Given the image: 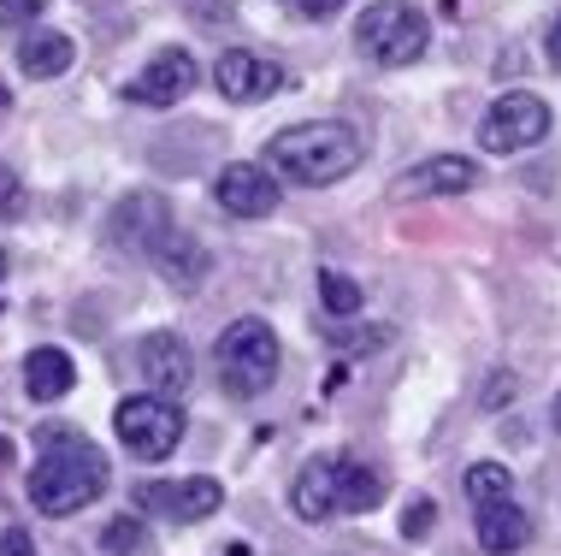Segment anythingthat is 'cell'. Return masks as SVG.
Listing matches in <instances>:
<instances>
[{"mask_svg":"<svg viewBox=\"0 0 561 556\" xmlns=\"http://www.w3.org/2000/svg\"><path fill=\"white\" fill-rule=\"evenodd\" d=\"M172 207H165V195L160 190H130L125 202L113 207V219H107V237H113V249H130V254H154V243L165 231H172Z\"/></svg>","mask_w":561,"mask_h":556,"instance_id":"obj_11","label":"cell"},{"mask_svg":"<svg viewBox=\"0 0 561 556\" xmlns=\"http://www.w3.org/2000/svg\"><path fill=\"white\" fill-rule=\"evenodd\" d=\"M71 385H78V362H71L66 350L42 343V350L24 355V390H30V402H59V397H71Z\"/></svg>","mask_w":561,"mask_h":556,"instance_id":"obj_17","label":"cell"},{"mask_svg":"<svg viewBox=\"0 0 561 556\" xmlns=\"http://www.w3.org/2000/svg\"><path fill=\"white\" fill-rule=\"evenodd\" d=\"M101 491H107V456L83 432L54 427L36 468H30V503H36V515H78Z\"/></svg>","mask_w":561,"mask_h":556,"instance_id":"obj_1","label":"cell"},{"mask_svg":"<svg viewBox=\"0 0 561 556\" xmlns=\"http://www.w3.org/2000/svg\"><path fill=\"white\" fill-rule=\"evenodd\" d=\"M71 59H78V42L66 36V30H30L19 42V71L24 78H59V71H71Z\"/></svg>","mask_w":561,"mask_h":556,"instance_id":"obj_18","label":"cell"},{"mask_svg":"<svg viewBox=\"0 0 561 556\" xmlns=\"http://www.w3.org/2000/svg\"><path fill=\"white\" fill-rule=\"evenodd\" d=\"M148 261H154L160 279L178 284V291H202V279L214 273V254H207V243H195V231H178V225L154 243Z\"/></svg>","mask_w":561,"mask_h":556,"instance_id":"obj_15","label":"cell"},{"mask_svg":"<svg viewBox=\"0 0 561 556\" xmlns=\"http://www.w3.org/2000/svg\"><path fill=\"white\" fill-rule=\"evenodd\" d=\"M118 444L130 450L136 462H165L178 444H184V409L172 397H154V390H136L113 409Z\"/></svg>","mask_w":561,"mask_h":556,"instance_id":"obj_6","label":"cell"},{"mask_svg":"<svg viewBox=\"0 0 561 556\" xmlns=\"http://www.w3.org/2000/svg\"><path fill=\"white\" fill-rule=\"evenodd\" d=\"M214 362H219L225 397L254 402V397H266V390H272V379H278L284 350H278V332H272L261 314H242V320H231V326L219 332Z\"/></svg>","mask_w":561,"mask_h":556,"instance_id":"obj_4","label":"cell"},{"mask_svg":"<svg viewBox=\"0 0 561 556\" xmlns=\"http://www.w3.org/2000/svg\"><path fill=\"white\" fill-rule=\"evenodd\" d=\"M214 83L225 101H237V107H254V101H272L290 89V71L278 66V59L266 54H249V48H225L214 59Z\"/></svg>","mask_w":561,"mask_h":556,"instance_id":"obj_8","label":"cell"},{"mask_svg":"<svg viewBox=\"0 0 561 556\" xmlns=\"http://www.w3.org/2000/svg\"><path fill=\"white\" fill-rule=\"evenodd\" d=\"M0 556H36V538H30L24 527H7L0 533Z\"/></svg>","mask_w":561,"mask_h":556,"instance_id":"obj_26","label":"cell"},{"mask_svg":"<svg viewBox=\"0 0 561 556\" xmlns=\"http://www.w3.org/2000/svg\"><path fill=\"white\" fill-rule=\"evenodd\" d=\"M556 432H561V397H556Z\"/></svg>","mask_w":561,"mask_h":556,"instance_id":"obj_30","label":"cell"},{"mask_svg":"<svg viewBox=\"0 0 561 556\" xmlns=\"http://www.w3.org/2000/svg\"><path fill=\"white\" fill-rule=\"evenodd\" d=\"M543 59L561 71V12H556V24H550V42H543Z\"/></svg>","mask_w":561,"mask_h":556,"instance_id":"obj_27","label":"cell"},{"mask_svg":"<svg viewBox=\"0 0 561 556\" xmlns=\"http://www.w3.org/2000/svg\"><path fill=\"white\" fill-rule=\"evenodd\" d=\"M24 202H30V195H24V178L12 172L7 160H0V214H7V219H19V214H24Z\"/></svg>","mask_w":561,"mask_h":556,"instance_id":"obj_23","label":"cell"},{"mask_svg":"<svg viewBox=\"0 0 561 556\" xmlns=\"http://www.w3.org/2000/svg\"><path fill=\"white\" fill-rule=\"evenodd\" d=\"M136 503H142L148 515H165V521H178V527H195V521L219 515V503H225V486H219L214 474H190V479H154V486H142V491H136Z\"/></svg>","mask_w":561,"mask_h":556,"instance_id":"obj_9","label":"cell"},{"mask_svg":"<svg viewBox=\"0 0 561 556\" xmlns=\"http://www.w3.org/2000/svg\"><path fill=\"white\" fill-rule=\"evenodd\" d=\"M385 503V474L360 456H320L296 474L290 486V509L301 521H343V515H367Z\"/></svg>","mask_w":561,"mask_h":556,"instance_id":"obj_3","label":"cell"},{"mask_svg":"<svg viewBox=\"0 0 561 556\" xmlns=\"http://www.w3.org/2000/svg\"><path fill=\"white\" fill-rule=\"evenodd\" d=\"M0 279H7V249H0Z\"/></svg>","mask_w":561,"mask_h":556,"instance_id":"obj_29","label":"cell"},{"mask_svg":"<svg viewBox=\"0 0 561 556\" xmlns=\"http://www.w3.org/2000/svg\"><path fill=\"white\" fill-rule=\"evenodd\" d=\"M473 184H479L473 155H432L397 178V195H467Z\"/></svg>","mask_w":561,"mask_h":556,"instance_id":"obj_14","label":"cell"},{"mask_svg":"<svg viewBox=\"0 0 561 556\" xmlns=\"http://www.w3.org/2000/svg\"><path fill=\"white\" fill-rule=\"evenodd\" d=\"M136 367H142V379L154 397H184L190 379H195V355L178 332H148L136 343Z\"/></svg>","mask_w":561,"mask_h":556,"instance_id":"obj_13","label":"cell"},{"mask_svg":"<svg viewBox=\"0 0 561 556\" xmlns=\"http://www.w3.org/2000/svg\"><path fill=\"white\" fill-rule=\"evenodd\" d=\"M195 83H202L195 54H190V48H160V54L125 83V95L136 101V107H178V101H184Z\"/></svg>","mask_w":561,"mask_h":556,"instance_id":"obj_10","label":"cell"},{"mask_svg":"<svg viewBox=\"0 0 561 556\" xmlns=\"http://www.w3.org/2000/svg\"><path fill=\"white\" fill-rule=\"evenodd\" d=\"M543 137H550V107H543L538 95H526V89L496 95L479 118V148L484 155H526V148H538Z\"/></svg>","mask_w":561,"mask_h":556,"instance_id":"obj_7","label":"cell"},{"mask_svg":"<svg viewBox=\"0 0 561 556\" xmlns=\"http://www.w3.org/2000/svg\"><path fill=\"white\" fill-rule=\"evenodd\" d=\"M0 107H7V89H0Z\"/></svg>","mask_w":561,"mask_h":556,"instance_id":"obj_31","label":"cell"},{"mask_svg":"<svg viewBox=\"0 0 561 556\" xmlns=\"http://www.w3.org/2000/svg\"><path fill=\"white\" fill-rule=\"evenodd\" d=\"M7 462H12V444H7V439H0V468H7Z\"/></svg>","mask_w":561,"mask_h":556,"instance_id":"obj_28","label":"cell"},{"mask_svg":"<svg viewBox=\"0 0 561 556\" xmlns=\"http://www.w3.org/2000/svg\"><path fill=\"white\" fill-rule=\"evenodd\" d=\"M320 303L331 320H348V314H360V303H367V291H360L348 273H337V266H325L320 273Z\"/></svg>","mask_w":561,"mask_h":556,"instance_id":"obj_20","label":"cell"},{"mask_svg":"<svg viewBox=\"0 0 561 556\" xmlns=\"http://www.w3.org/2000/svg\"><path fill=\"white\" fill-rule=\"evenodd\" d=\"M367 160V143L355 137V125L343 118H313V125H290L266 143V167L284 178V184H337Z\"/></svg>","mask_w":561,"mask_h":556,"instance_id":"obj_2","label":"cell"},{"mask_svg":"<svg viewBox=\"0 0 561 556\" xmlns=\"http://www.w3.org/2000/svg\"><path fill=\"white\" fill-rule=\"evenodd\" d=\"M142 521H136V515H118L113 521V527L107 533H101V551H113V556H130V551H142Z\"/></svg>","mask_w":561,"mask_h":556,"instance_id":"obj_21","label":"cell"},{"mask_svg":"<svg viewBox=\"0 0 561 556\" xmlns=\"http://www.w3.org/2000/svg\"><path fill=\"white\" fill-rule=\"evenodd\" d=\"M278 7H290L296 19L320 24V19H337V12H343V0H278Z\"/></svg>","mask_w":561,"mask_h":556,"instance_id":"obj_25","label":"cell"},{"mask_svg":"<svg viewBox=\"0 0 561 556\" xmlns=\"http://www.w3.org/2000/svg\"><path fill=\"white\" fill-rule=\"evenodd\" d=\"M432 515H437V503L432 498H414V503H408V515H402V538H426L432 533Z\"/></svg>","mask_w":561,"mask_h":556,"instance_id":"obj_24","label":"cell"},{"mask_svg":"<svg viewBox=\"0 0 561 556\" xmlns=\"http://www.w3.org/2000/svg\"><path fill=\"white\" fill-rule=\"evenodd\" d=\"M278 172L272 167H254V160H231L219 178H214V202L225 207L231 219H266L278 214Z\"/></svg>","mask_w":561,"mask_h":556,"instance_id":"obj_12","label":"cell"},{"mask_svg":"<svg viewBox=\"0 0 561 556\" xmlns=\"http://www.w3.org/2000/svg\"><path fill=\"white\" fill-rule=\"evenodd\" d=\"M467 498H473L479 509L484 503H508L514 498V468H503V462H473V468H467Z\"/></svg>","mask_w":561,"mask_h":556,"instance_id":"obj_19","label":"cell"},{"mask_svg":"<svg viewBox=\"0 0 561 556\" xmlns=\"http://www.w3.org/2000/svg\"><path fill=\"white\" fill-rule=\"evenodd\" d=\"M355 48L367 54L373 66L402 71L432 48V24H426V12L408 7V0H373L355 19Z\"/></svg>","mask_w":561,"mask_h":556,"instance_id":"obj_5","label":"cell"},{"mask_svg":"<svg viewBox=\"0 0 561 556\" xmlns=\"http://www.w3.org/2000/svg\"><path fill=\"white\" fill-rule=\"evenodd\" d=\"M533 545V515H526L520 503H484L479 509V551L484 556H514Z\"/></svg>","mask_w":561,"mask_h":556,"instance_id":"obj_16","label":"cell"},{"mask_svg":"<svg viewBox=\"0 0 561 556\" xmlns=\"http://www.w3.org/2000/svg\"><path fill=\"white\" fill-rule=\"evenodd\" d=\"M48 12V0H0V30H24Z\"/></svg>","mask_w":561,"mask_h":556,"instance_id":"obj_22","label":"cell"}]
</instances>
